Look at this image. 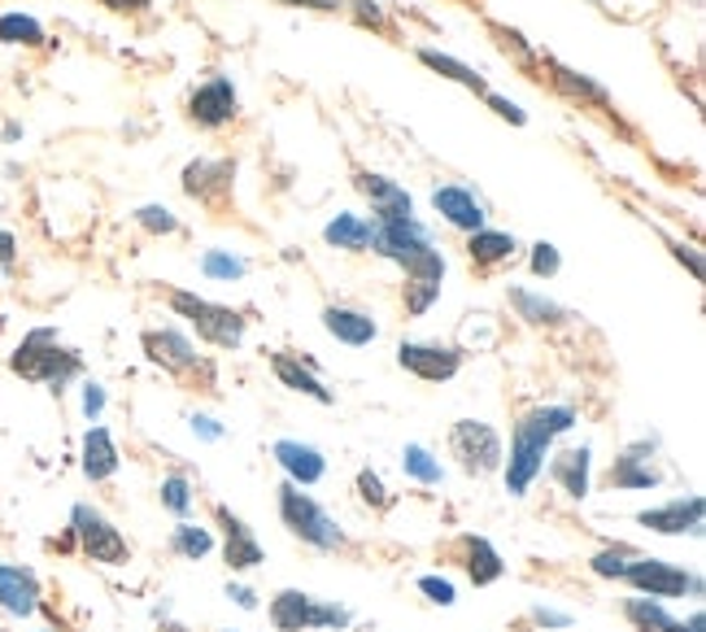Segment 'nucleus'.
Wrapping results in <instances>:
<instances>
[{"label":"nucleus","mask_w":706,"mask_h":632,"mask_svg":"<svg viewBox=\"0 0 706 632\" xmlns=\"http://www.w3.org/2000/svg\"><path fill=\"white\" fill-rule=\"evenodd\" d=\"M671 258L689 266V275H694V279H703V258H698V249H694V245H680V240H671Z\"/></svg>","instance_id":"obj_48"},{"label":"nucleus","mask_w":706,"mask_h":632,"mask_svg":"<svg viewBox=\"0 0 706 632\" xmlns=\"http://www.w3.org/2000/svg\"><path fill=\"white\" fill-rule=\"evenodd\" d=\"M437 297H441V284H432V279H410L405 284V310L410 315H428Z\"/></svg>","instance_id":"obj_38"},{"label":"nucleus","mask_w":706,"mask_h":632,"mask_svg":"<svg viewBox=\"0 0 706 632\" xmlns=\"http://www.w3.org/2000/svg\"><path fill=\"white\" fill-rule=\"evenodd\" d=\"M13 371H18L22 379H40V384H49L52 393H61V388L79 375V354L61 349L52 327H36V332L18 345V354H13Z\"/></svg>","instance_id":"obj_4"},{"label":"nucleus","mask_w":706,"mask_h":632,"mask_svg":"<svg viewBox=\"0 0 706 632\" xmlns=\"http://www.w3.org/2000/svg\"><path fill=\"white\" fill-rule=\"evenodd\" d=\"M275 463L284 467V475L297 484V488H310V484H318L323 475H327V458H323V450H314V445H305V441H275Z\"/></svg>","instance_id":"obj_16"},{"label":"nucleus","mask_w":706,"mask_h":632,"mask_svg":"<svg viewBox=\"0 0 706 632\" xmlns=\"http://www.w3.org/2000/svg\"><path fill=\"white\" fill-rule=\"evenodd\" d=\"M419 61L428 66V70H437L441 79H454V83H462V88H471V92H489V83H484V75H475L467 61H458V57L450 53H437V49H419Z\"/></svg>","instance_id":"obj_30"},{"label":"nucleus","mask_w":706,"mask_h":632,"mask_svg":"<svg viewBox=\"0 0 706 632\" xmlns=\"http://www.w3.org/2000/svg\"><path fill=\"white\" fill-rule=\"evenodd\" d=\"M323 327H327V336H336L350 349H362V345H371L380 336V323L366 315V310H353V306H327L323 310Z\"/></svg>","instance_id":"obj_21"},{"label":"nucleus","mask_w":706,"mask_h":632,"mask_svg":"<svg viewBox=\"0 0 706 632\" xmlns=\"http://www.w3.org/2000/svg\"><path fill=\"white\" fill-rule=\"evenodd\" d=\"M170 550L179 554V559H188V563H202L214 554V532L202 524H179L170 532Z\"/></svg>","instance_id":"obj_33"},{"label":"nucleus","mask_w":706,"mask_h":632,"mask_svg":"<svg viewBox=\"0 0 706 632\" xmlns=\"http://www.w3.org/2000/svg\"><path fill=\"white\" fill-rule=\"evenodd\" d=\"M214 520H218V527H223V559H227L232 572H253V567L266 563L262 541L253 536V527L245 524L232 506H214Z\"/></svg>","instance_id":"obj_12"},{"label":"nucleus","mask_w":706,"mask_h":632,"mask_svg":"<svg viewBox=\"0 0 706 632\" xmlns=\"http://www.w3.org/2000/svg\"><path fill=\"white\" fill-rule=\"evenodd\" d=\"M202 270H205V279H223V284H232V279H245L249 263H245V258H236V254H227V249H205Z\"/></svg>","instance_id":"obj_34"},{"label":"nucleus","mask_w":706,"mask_h":632,"mask_svg":"<svg viewBox=\"0 0 706 632\" xmlns=\"http://www.w3.org/2000/svg\"><path fill=\"white\" fill-rule=\"evenodd\" d=\"M550 70H555V88L562 92V97L585 101V106H606V88L602 83H594L589 75H580V70L562 66V61H550Z\"/></svg>","instance_id":"obj_31"},{"label":"nucleus","mask_w":706,"mask_h":632,"mask_svg":"<svg viewBox=\"0 0 706 632\" xmlns=\"http://www.w3.org/2000/svg\"><path fill=\"white\" fill-rule=\"evenodd\" d=\"M450 450H454V458L462 463V472L467 475H493L502 472V436H498V427H489V423L480 419H458L454 432H450Z\"/></svg>","instance_id":"obj_7"},{"label":"nucleus","mask_w":706,"mask_h":632,"mask_svg":"<svg viewBox=\"0 0 706 632\" xmlns=\"http://www.w3.org/2000/svg\"><path fill=\"white\" fill-rule=\"evenodd\" d=\"M271 371H275V379L284 384V388H293V393H302L310 402H318V406H332L336 397H332V388H323V379L314 375V371L305 367L302 358H293V354H271Z\"/></svg>","instance_id":"obj_22"},{"label":"nucleus","mask_w":706,"mask_h":632,"mask_svg":"<svg viewBox=\"0 0 706 632\" xmlns=\"http://www.w3.org/2000/svg\"><path fill=\"white\" fill-rule=\"evenodd\" d=\"M275 4H293V9H318V13H332V9H341L345 0H275Z\"/></svg>","instance_id":"obj_50"},{"label":"nucleus","mask_w":706,"mask_h":632,"mask_svg":"<svg viewBox=\"0 0 706 632\" xmlns=\"http://www.w3.org/2000/svg\"><path fill=\"white\" fill-rule=\"evenodd\" d=\"M550 480L567 497L585 502L589 497V480H594V450L589 445H571V450H558L550 458Z\"/></svg>","instance_id":"obj_14"},{"label":"nucleus","mask_w":706,"mask_h":632,"mask_svg":"<svg viewBox=\"0 0 706 632\" xmlns=\"http://www.w3.org/2000/svg\"><path fill=\"white\" fill-rule=\"evenodd\" d=\"M655 454H658V441L655 436H641L633 441L615 463H610V488H624V493H641V488H658L663 484V472L655 467Z\"/></svg>","instance_id":"obj_10"},{"label":"nucleus","mask_w":706,"mask_h":632,"mask_svg":"<svg viewBox=\"0 0 706 632\" xmlns=\"http://www.w3.org/2000/svg\"><path fill=\"white\" fill-rule=\"evenodd\" d=\"M0 606L9 615H31L40 606V580L18 563H0Z\"/></svg>","instance_id":"obj_20"},{"label":"nucleus","mask_w":706,"mask_h":632,"mask_svg":"<svg viewBox=\"0 0 706 632\" xmlns=\"http://www.w3.org/2000/svg\"><path fill=\"white\" fill-rule=\"evenodd\" d=\"M118 472V445H114V436H109V427H88L84 432V475L92 480V484H101L109 475Z\"/></svg>","instance_id":"obj_25"},{"label":"nucleus","mask_w":706,"mask_h":632,"mask_svg":"<svg viewBox=\"0 0 706 632\" xmlns=\"http://www.w3.org/2000/svg\"><path fill=\"white\" fill-rule=\"evenodd\" d=\"M624 584H633L637 593H646V598H685V593H703V576H694V572H685V567H676V563H667V559H646V554H637L628 567H624Z\"/></svg>","instance_id":"obj_6"},{"label":"nucleus","mask_w":706,"mask_h":632,"mask_svg":"<svg viewBox=\"0 0 706 632\" xmlns=\"http://www.w3.org/2000/svg\"><path fill=\"white\" fill-rule=\"evenodd\" d=\"M419 593H423L428 602H437V606H454L458 602L454 580H445V576H419Z\"/></svg>","instance_id":"obj_41"},{"label":"nucleus","mask_w":706,"mask_h":632,"mask_svg":"<svg viewBox=\"0 0 706 632\" xmlns=\"http://www.w3.org/2000/svg\"><path fill=\"white\" fill-rule=\"evenodd\" d=\"M357 497H362L366 506H375V511H384V506H389V488H384L380 472H371V467H362V472H357Z\"/></svg>","instance_id":"obj_39"},{"label":"nucleus","mask_w":706,"mask_h":632,"mask_svg":"<svg viewBox=\"0 0 706 632\" xmlns=\"http://www.w3.org/2000/svg\"><path fill=\"white\" fill-rule=\"evenodd\" d=\"M353 13H357V22L362 27H375V31H384V9L375 4V0H350Z\"/></svg>","instance_id":"obj_46"},{"label":"nucleus","mask_w":706,"mask_h":632,"mask_svg":"<svg viewBox=\"0 0 706 632\" xmlns=\"http://www.w3.org/2000/svg\"><path fill=\"white\" fill-rule=\"evenodd\" d=\"M506 297H510V306L519 310L523 323H537V327H541V323H546V327H558V323H567V318H571L562 306H558V302L541 297V293H532V288H510Z\"/></svg>","instance_id":"obj_28"},{"label":"nucleus","mask_w":706,"mask_h":632,"mask_svg":"<svg viewBox=\"0 0 706 632\" xmlns=\"http://www.w3.org/2000/svg\"><path fill=\"white\" fill-rule=\"evenodd\" d=\"M0 40H4V45H40L45 31H40V22L27 18V13H4V18H0Z\"/></svg>","instance_id":"obj_36"},{"label":"nucleus","mask_w":706,"mask_h":632,"mask_svg":"<svg viewBox=\"0 0 706 632\" xmlns=\"http://www.w3.org/2000/svg\"><path fill=\"white\" fill-rule=\"evenodd\" d=\"M532 275L537 279H550V275H558V266H562V258H558V249L550 245V240H537L532 245Z\"/></svg>","instance_id":"obj_43"},{"label":"nucleus","mask_w":706,"mask_h":632,"mask_svg":"<svg viewBox=\"0 0 706 632\" xmlns=\"http://www.w3.org/2000/svg\"><path fill=\"white\" fill-rule=\"evenodd\" d=\"M70 532L79 536V545H84V554H88L92 563H109V567H118V563H127V559H131V550H127L122 532L109 524L97 506H88V502H79V506L70 511Z\"/></svg>","instance_id":"obj_8"},{"label":"nucleus","mask_w":706,"mask_h":632,"mask_svg":"<svg viewBox=\"0 0 706 632\" xmlns=\"http://www.w3.org/2000/svg\"><path fill=\"white\" fill-rule=\"evenodd\" d=\"M161 632H188V629H179V624H166Z\"/></svg>","instance_id":"obj_55"},{"label":"nucleus","mask_w":706,"mask_h":632,"mask_svg":"<svg viewBox=\"0 0 706 632\" xmlns=\"http://www.w3.org/2000/svg\"><path fill=\"white\" fill-rule=\"evenodd\" d=\"M432 210L441 214L450 227L467 231V236L484 227V206H480V197H475V192H467L462 184H441V188L432 192Z\"/></svg>","instance_id":"obj_15"},{"label":"nucleus","mask_w":706,"mask_h":632,"mask_svg":"<svg viewBox=\"0 0 706 632\" xmlns=\"http://www.w3.org/2000/svg\"><path fill=\"white\" fill-rule=\"evenodd\" d=\"M462 559H467V576H471L475 589H489V584H498L506 576L502 554L493 550L489 536H462Z\"/></svg>","instance_id":"obj_23"},{"label":"nucleus","mask_w":706,"mask_h":632,"mask_svg":"<svg viewBox=\"0 0 706 632\" xmlns=\"http://www.w3.org/2000/svg\"><path fill=\"white\" fill-rule=\"evenodd\" d=\"M703 629H706L703 611H694V615H689V620H685V624H680V620H676V629H671V632H703Z\"/></svg>","instance_id":"obj_53"},{"label":"nucleus","mask_w":706,"mask_h":632,"mask_svg":"<svg viewBox=\"0 0 706 632\" xmlns=\"http://www.w3.org/2000/svg\"><path fill=\"white\" fill-rule=\"evenodd\" d=\"M371 254H380L384 263H398L405 279H445V258L441 249H432L428 227L410 214V218H371Z\"/></svg>","instance_id":"obj_2"},{"label":"nucleus","mask_w":706,"mask_h":632,"mask_svg":"<svg viewBox=\"0 0 706 632\" xmlns=\"http://www.w3.org/2000/svg\"><path fill=\"white\" fill-rule=\"evenodd\" d=\"M236 113H241L236 83H232V79H223V75H214L209 83H202V88L188 97V118H193L197 127H205V131H218V127H227Z\"/></svg>","instance_id":"obj_11"},{"label":"nucleus","mask_w":706,"mask_h":632,"mask_svg":"<svg viewBox=\"0 0 706 632\" xmlns=\"http://www.w3.org/2000/svg\"><path fill=\"white\" fill-rule=\"evenodd\" d=\"M40 632H52V629H40Z\"/></svg>","instance_id":"obj_56"},{"label":"nucleus","mask_w":706,"mask_h":632,"mask_svg":"<svg viewBox=\"0 0 706 632\" xmlns=\"http://www.w3.org/2000/svg\"><path fill=\"white\" fill-rule=\"evenodd\" d=\"M484 101H489V109L498 113V118H506V122H514V127H523L528 122V113L514 106V101H506V97H498V92H484Z\"/></svg>","instance_id":"obj_44"},{"label":"nucleus","mask_w":706,"mask_h":632,"mask_svg":"<svg viewBox=\"0 0 706 632\" xmlns=\"http://www.w3.org/2000/svg\"><path fill=\"white\" fill-rule=\"evenodd\" d=\"M323 240L332 249H345V254H366L371 249V218H362V214H336L323 227Z\"/></svg>","instance_id":"obj_26"},{"label":"nucleus","mask_w":706,"mask_h":632,"mask_svg":"<svg viewBox=\"0 0 706 632\" xmlns=\"http://www.w3.org/2000/svg\"><path fill=\"white\" fill-rule=\"evenodd\" d=\"M703 515H706V502L698 493H689V497H671L667 506H650V511H641L637 515V524L658 532V536H698L703 532Z\"/></svg>","instance_id":"obj_13"},{"label":"nucleus","mask_w":706,"mask_h":632,"mask_svg":"<svg viewBox=\"0 0 706 632\" xmlns=\"http://www.w3.org/2000/svg\"><path fill=\"white\" fill-rule=\"evenodd\" d=\"M514 249H519V240H514L510 231H489V227L471 231V240H467V254H471V263L475 266L510 263V258H514Z\"/></svg>","instance_id":"obj_27"},{"label":"nucleus","mask_w":706,"mask_h":632,"mask_svg":"<svg viewBox=\"0 0 706 632\" xmlns=\"http://www.w3.org/2000/svg\"><path fill=\"white\" fill-rule=\"evenodd\" d=\"M232 175H236V166L232 161H209V158H197L184 166V192L188 197H197V201H218V197H227L232 192Z\"/></svg>","instance_id":"obj_19"},{"label":"nucleus","mask_w":706,"mask_h":632,"mask_svg":"<svg viewBox=\"0 0 706 632\" xmlns=\"http://www.w3.org/2000/svg\"><path fill=\"white\" fill-rule=\"evenodd\" d=\"M637 559V550L633 545H610V550H598L594 559H589V572L602 580H619L624 576V567Z\"/></svg>","instance_id":"obj_35"},{"label":"nucleus","mask_w":706,"mask_h":632,"mask_svg":"<svg viewBox=\"0 0 706 632\" xmlns=\"http://www.w3.org/2000/svg\"><path fill=\"white\" fill-rule=\"evenodd\" d=\"M101 411H105V388L97 384V379H88V384H84V415L97 423L101 419Z\"/></svg>","instance_id":"obj_47"},{"label":"nucleus","mask_w":706,"mask_h":632,"mask_svg":"<svg viewBox=\"0 0 706 632\" xmlns=\"http://www.w3.org/2000/svg\"><path fill=\"white\" fill-rule=\"evenodd\" d=\"M624 620H628L637 632H671L676 629V615H671L658 598H646V593H637V598L624 602Z\"/></svg>","instance_id":"obj_29"},{"label":"nucleus","mask_w":706,"mask_h":632,"mask_svg":"<svg viewBox=\"0 0 706 632\" xmlns=\"http://www.w3.org/2000/svg\"><path fill=\"white\" fill-rule=\"evenodd\" d=\"M170 310L179 318H188L197 327V336H202L205 345H214V349H241V340H245V318L236 315V310H227V306L205 302L197 293L175 288L170 293Z\"/></svg>","instance_id":"obj_5"},{"label":"nucleus","mask_w":706,"mask_h":632,"mask_svg":"<svg viewBox=\"0 0 706 632\" xmlns=\"http://www.w3.org/2000/svg\"><path fill=\"white\" fill-rule=\"evenodd\" d=\"M13 254H18V240H13L9 231H0V266L13 263Z\"/></svg>","instance_id":"obj_52"},{"label":"nucleus","mask_w":706,"mask_h":632,"mask_svg":"<svg viewBox=\"0 0 706 632\" xmlns=\"http://www.w3.org/2000/svg\"><path fill=\"white\" fill-rule=\"evenodd\" d=\"M280 520H284V527L297 536V541H305V545H314V550H323V554H332V550H341L345 545V532H341V524L310 497V493H302L293 480H284L280 484Z\"/></svg>","instance_id":"obj_3"},{"label":"nucleus","mask_w":706,"mask_h":632,"mask_svg":"<svg viewBox=\"0 0 706 632\" xmlns=\"http://www.w3.org/2000/svg\"><path fill=\"white\" fill-rule=\"evenodd\" d=\"M350 620H353V615L345 611V606L314 598V629H350Z\"/></svg>","instance_id":"obj_42"},{"label":"nucleus","mask_w":706,"mask_h":632,"mask_svg":"<svg viewBox=\"0 0 706 632\" xmlns=\"http://www.w3.org/2000/svg\"><path fill=\"white\" fill-rule=\"evenodd\" d=\"M109 9H118V13H136V9H145L149 0H105Z\"/></svg>","instance_id":"obj_54"},{"label":"nucleus","mask_w":706,"mask_h":632,"mask_svg":"<svg viewBox=\"0 0 706 632\" xmlns=\"http://www.w3.org/2000/svg\"><path fill=\"white\" fill-rule=\"evenodd\" d=\"M136 223L153 231V236H170V231H179V218L166 210V206H145V210L136 214Z\"/></svg>","instance_id":"obj_40"},{"label":"nucleus","mask_w":706,"mask_h":632,"mask_svg":"<svg viewBox=\"0 0 706 632\" xmlns=\"http://www.w3.org/2000/svg\"><path fill=\"white\" fill-rule=\"evenodd\" d=\"M227 598H232L241 611H257V593H253L249 584H236V580H232V584H227Z\"/></svg>","instance_id":"obj_49"},{"label":"nucleus","mask_w":706,"mask_h":632,"mask_svg":"<svg viewBox=\"0 0 706 632\" xmlns=\"http://www.w3.org/2000/svg\"><path fill=\"white\" fill-rule=\"evenodd\" d=\"M532 624H541V629H571V615L567 611H555V606H532Z\"/></svg>","instance_id":"obj_45"},{"label":"nucleus","mask_w":706,"mask_h":632,"mask_svg":"<svg viewBox=\"0 0 706 632\" xmlns=\"http://www.w3.org/2000/svg\"><path fill=\"white\" fill-rule=\"evenodd\" d=\"M161 506H166V511H170V515H179V520H184V515H188V511H193V480H188V475H166V480H161Z\"/></svg>","instance_id":"obj_37"},{"label":"nucleus","mask_w":706,"mask_h":632,"mask_svg":"<svg viewBox=\"0 0 706 632\" xmlns=\"http://www.w3.org/2000/svg\"><path fill=\"white\" fill-rule=\"evenodd\" d=\"M576 411L571 406H537L528 411L523 419L514 423L510 432V458H502V475H506V493L510 497H523L532 488V480L546 472V454L562 432L576 427Z\"/></svg>","instance_id":"obj_1"},{"label":"nucleus","mask_w":706,"mask_h":632,"mask_svg":"<svg viewBox=\"0 0 706 632\" xmlns=\"http://www.w3.org/2000/svg\"><path fill=\"white\" fill-rule=\"evenodd\" d=\"M357 192L371 201V218H410V214H414L410 192H405L402 184L384 179V175L362 170V175H357Z\"/></svg>","instance_id":"obj_18"},{"label":"nucleus","mask_w":706,"mask_h":632,"mask_svg":"<svg viewBox=\"0 0 706 632\" xmlns=\"http://www.w3.org/2000/svg\"><path fill=\"white\" fill-rule=\"evenodd\" d=\"M398 363H402V371L419 375L423 384H445L462 367V349L441 345V340H402L398 345Z\"/></svg>","instance_id":"obj_9"},{"label":"nucleus","mask_w":706,"mask_h":632,"mask_svg":"<svg viewBox=\"0 0 706 632\" xmlns=\"http://www.w3.org/2000/svg\"><path fill=\"white\" fill-rule=\"evenodd\" d=\"M402 472H405V480H414V484H428V488H437V484L445 480L441 458H437L428 445H419V441H410V445L402 450Z\"/></svg>","instance_id":"obj_32"},{"label":"nucleus","mask_w":706,"mask_h":632,"mask_svg":"<svg viewBox=\"0 0 706 632\" xmlns=\"http://www.w3.org/2000/svg\"><path fill=\"white\" fill-rule=\"evenodd\" d=\"M145 354L161 371H193L197 367V349L179 327H153L145 332Z\"/></svg>","instance_id":"obj_17"},{"label":"nucleus","mask_w":706,"mask_h":632,"mask_svg":"<svg viewBox=\"0 0 706 632\" xmlns=\"http://www.w3.org/2000/svg\"><path fill=\"white\" fill-rule=\"evenodd\" d=\"M193 432H197L202 441H218V436H223L218 419H209V415H197V419H193Z\"/></svg>","instance_id":"obj_51"},{"label":"nucleus","mask_w":706,"mask_h":632,"mask_svg":"<svg viewBox=\"0 0 706 632\" xmlns=\"http://www.w3.org/2000/svg\"><path fill=\"white\" fill-rule=\"evenodd\" d=\"M271 624L280 632H305L314 629V598L302 589H280L271 598Z\"/></svg>","instance_id":"obj_24"}]
</instances>
